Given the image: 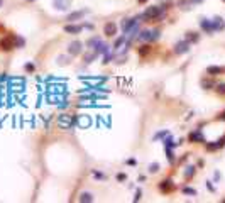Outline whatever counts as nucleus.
Returning <instances> with one entry per match:
<instances>
[{
    "label": "nucleus",
    "instance_id": "obj_1",
    "mask_svg": "<svg viewBox=\"0 0 225 203\" xmlns=\"http://www.w3.org/2000/svg\"><path fill=\"white\" fill-rule=\"evenodd\" d=\"M117 22H113V20H109V22H105L103 24V34H105L107 37H112V36H115L117 34Z\"/></svg>",
    "mask_w": 225,
    "mask_h": 203
},
{
    "label": "nucleus",
    "instance_id": "obj_2",
    "mask_svg": "<svg viewBox=\"0 0 225 203\" xmlns=\"http://www.w3.org/2000/svg\"><path fill=\"white\" fill-rule=\"evenodd\" d=\"M188 51H190L188 41H179V42L174 46V53H176V54H183V53H188Z\"/></svg>",
    "mask_w": 225,
    "mask_h": 203
},
{
    "label": "nucleus",
    "instance_id": "obj_3",
    "mask_svg": "<svg viewBox=\"0 0 225 203\" xmlns=\"http://www.w3.org/2000/svg\"><path fill=\"white\" fill-rule=\"evenodd\" d=\"M69 54H81V51H83V44L80 42V41H75V42H71L69 44Z\"/></svg>",
    "mask_w": 225,
    "mask_h": 203
},
{
    "label": "nucleus",
    "instance_id": "obj_4",
    "mask_svg": "<svg viewBox=\"0 0 225 203\" xmlns=\"http://www.w3.org/2000/svg\"><path fill=\"white\" fill-rule=\"evenodd\" d=\"M225 27V20L222 17H215L213 20H212V31L213 32H217V31H222Z\"/></svg>",
    "mask_w": 225,
    "mask_h": 203
},
{
    "label": "nucleus",
    "instance_id": "obj_5",
    "mask_svg": "<svg viewBox=\"0 0 225 203\" xmlns=\"http://www.w3.org/2000/svg\"><path fill=\"white\" fill-rule=\"evenodd\" d=\"M159 190H161L163 193H169V191H173V190H174L173 181H171V179H164V181L159 185Z\"/></svg>",
    "mask_w": 225,
    "mask_h": 203
},
{
    "label": "nucleus",
    "instance_id": "obj_6",
    "mask_svg": "<svg viewBox=\"0 0 225 203\" xmlns=\"http://www.w3.org/2000/svg\"><path fill=\"white\" fill-rule=\"evenodd\" d=\"M87 12L88 10H80V12H73V14H69L68 17H66V20L68 22H76V20H80L83 15H87Z\"/></svg>",
    "mask_w": 225,
    "mask_h": 203
},
{
    "label": "nucleus",
    "instance_id": "obj_7",
    "mask_svg": "<svg viewBox=\"0 0 225 203\" xmlns=\"http://www.w3.org/2000/svg\"><path fill=\"white\" fill-rule=\"evenodd\" d=\"M200 27H201L207 34H213V31H212V20H208V19H201Z\"/></svg>",
    "mask_w": 225,
    "mask_h": 203
},
{
    "label": "nucleus",
    "instance_id": "obj_8",
    "mask_svg": "<svg viewBox=\"0 0 225 203\" xmlns=\"http://www.w3.org/2000/svg\"><path fill=\"white\" fill-rule=\"evenodd\" d=\"M225 71V68H222V66H208L207 68V73L210 76H217V75H220V73H223Z\"/></svg>",
    "mask_w": 225,
    "mask_h": 203
},
{
    "label": "nucleus",
    "instance_id": "obj_9",
    "mask_svg": "<svg viewBox=\"0 0 225 203\" xmlns=\"http://www.w3.org/2000/svg\"><path fill=\"white\" fill-rule=\"evenodd\" d=\"M81 29H83L81 25H65V31L69 34H80Z\"/></svg>",
    "mask_w": 225,
    "mask_h": 203
},
{
    "label": "nucleus",
    "instance_id": "obj_10",
    "mask_svg": "<svg viewBox=\"0 0 225 203\" xmlns=\"http://www.w3.org/2000/svg\"><path fill=\"white\" fill-rule=\"evenodd\" d=\"M186 41H188L190 44H191V42H198L200 36L196 32H186Z\"/></svg>",
    "mask_w": 225,
    "mask_h": 203
},
{
    "label": "nucleus",
    "instance_id": "obj_11",
    "mask_svg": "<svg viewBox=\"0 0 225 203\" xmlns=\"http://www.w3.org/2000/svg\"><path fill=\"white\" fill-rule=\"evenodd\" d=\"M201 87H203L205 90H213L217 85H215L213 81H210V80H203V81H201Z\"/></svg>",
    "mask_w": 225,
    "mask_h": 203
},
{
    "label": "nucleus",
    "instance_id": "obj_12",
    "mask_svg": "<svg viewBox=\"0 0 225 203\" xmlns=\"http://www.w3.org/2000/svg\"><path fill=\"white\" fill-rule=\"evenodd\" d=\"M139 39L141 41H149L151 39V32H149V31H142V32L139 34Z\"/></svg>",
    "mask_w": 225,
    "mask_h": 203
},
{
    "label": "nucleus",
    "instance_id": "obj_13",
    "mask_svg": "<svg viewBox=\"0 0 225 203\" xmlns=\"http://www.w3.org/2000/svg\"><path fill=\"white\" fill-rule=\"evenodd\" d=\"M195 166H190V168H186V173H185V178L186 179H190V178L193 176V174H195Z\"/></svg>",
    "mask_w": 225,
    "mask_h": 203
},
{
    "label": "nucleus",
    "instance_id": "obj_14",
    "mask_svg": "<svg viewBox=\"0 0 225 203\" xmlns=\"http://www.w3.org/2000/svg\"><path fill=\"white\" fill-rule=\"evenodd\" d=\"M91 200H93L91 193H83V195L80 196V201H91Z\"/></svg>",
    "mask_w": 225,
    "mask_h": 203
},
{
    "label": "nucleus",
    "instance_id": "obj_15",
    "mask_svg": "<svg viewBox=\"0 0 225 203\" xmlns=\"http://www.w3.org/2000/svg\"><path fill=\"white\" fill-rule=\"evenodd\" d=\"M166 154H168V161H169V163H174V159H176V157H174L173 151H169V147H166Z\"/></svg>",
    "mask_w": 225,
    "mask_h": 203
},
{
    "label": "nucleus",
    "instance_id": "obj_16",
    "mask_svg": "<svg viewBox=\"0 0 225 203\" xmlns=\"http://www.w3.org/2000/svg\"><path fill=\"white\" fill-rule=\"evenodd\" d=\"M149 171H151V173H157V171H159V164H157V163H153L151 166H149Z\"/></svg>",
    "mask_w": 225,
    "mask_h": 203
},
{
    "label": "nucleus",
    "instance_id": "obj_17",
    "mask_svg": "<svg viewBox=\"0 0 225 203\" xmlns=\"http://www.w3.org/2000/svg\"><path fill=\"white\" fill-rule=\"evenodd\" d=\"M215 90H217L220 95H225V83H220V85H217V88H215Z\"/></svg>",
    "mask_w": 225,
    "mask_h": 203
},
{
    "label": "nucleus",
    "instance_id": "obj_18",
    "mask_svg": "<svg viewBox=\"0 0 225 203\" xmlns=\"http://www.w3.org/2000/svg\"><path fill=\"white\" fill-rule=\"evenodd\" d=\"M183 193H186V195H191V196L196 195V191H195L193 188H183Z\"/></svg>",
    "mask_w": 225,
    "mask_h": 203
},
{
    "label": "nucleus",
    "instance_id": "obj_19",
    "mask_svg": "<svg viewBox=\"0 0 225 203\" xmlns=\"http://www.w3.org/2000/svg\"><path fill=\"white\" fill-rule=\"evenodd\" d=\"M93 174H95V178H98V179H105V174H102V173H98V171H93Z\"/></svg>",
    "mask_w": 225,
    "mask_h": 203
},
{
    "label": "nucleus",
    "instance_id": "obj_20",
    "mask_svg": "<svg viewBox=\"0 0 225 203\" xmlns=\"http://www.w3.org/2000/svg\"><path fill=\"white\" fill-rule=\"evenodd\" d=\"M122 42H124V37H120L119 41H115V44H113V47H115V49H117V47H119V46H120V44H122Z\"/></svg>",
    "mask_w": 225,
    "mask_h": 203
},
{
    "label": "nucleus",
    "instance_id": "obj_21",
    "mask_svg": "<svg viewBox=\"0 0 225 203\" xmlns=\"http://www.w3.org/2000/svg\"><path fill=\"white\" fill-rule=\"evenodd\" d=\"M149 51V46L146 44V46H142V49H141V54H144V53H147Z\"/></svg>",
    "mask_w": 225,
    "mask_h": 203
},
{
    "label": "nucleus",
    "instance_id": "obj_22",
    "mask_svg": "<svg viewBox=\"0 0 225 203\" xmlns=\"http://www.w3.org/2000/svg\"><path fill=\"white\" fill-rule=\"evenodd\" d=\"M207 188L210 190V191H213V190H215V188H213V185H212V181H208V183H207Z\"/></svg>",
    "mask_w": 225,
    "mask_h": 203
},
{
    "label": "nucleus",
    "instance_id": "obj_23",
    "mask_svg": "<svg viewBox=\"0 0 225 203\" xmlns=\"http://www.w3.org/2000/svg\"><path fill=\"white\" fill-rule=\"evenodd\" d=\"M127 164H135V159H127Z\"/></svg>",
    "mask_w": 225,
    "mask_h": 203
},
{
    "label": "nucleus",
    "instance_id": "obj_24",
    "mask_svg": "<svg viewBox=\"0 0 225 203\" xmlns=\"http://www.w3.org/2000/svg\"><path fill=\"white\" fill-rule=\"evenodd\" d=\"M218 119H222V120H225V112H223V113H222V115H220V117H218Z\"/></svg>",
    "mask_w": 225,
    "mask_h": 203
},
{
    "label": "nucleus",
    "instance_id": "obj_25",
    "mask_svg": "<svg viewBox=\"0 0 225 203\" xmlns=\"http://www.w3.org/2000/svg\"><path fill=\"white\" fill-rule=\"evenodd\" d=\"M191 2H193V4H196V2H198V4H200V2H203V0H191Z\"/></svg>",
    "mask_w": 225,
    "mask_h": 203
},
{
    "label": "nucleus",
    "instance_id": "obj_26",
    "mask_svg": "<svg viewBox=\"0 0 225 203\" xmlns=\"http://www.w3.org/2000/svg\"><path fill=\"white\" fill-rule=\"evenodd\" d=\"M144 2H147V0H139V4H144Z\"/></svg>",
    "mask_w": 225,
    "mask_h": 203
}]
</instances>
